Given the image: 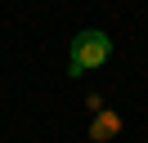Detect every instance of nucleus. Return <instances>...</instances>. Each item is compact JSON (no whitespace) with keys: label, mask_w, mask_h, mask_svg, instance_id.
<instances>
[{"label":"nucleus","mask_w":148,"mask_h":143,"mask_svg":"<svg viewBox=\"0 0 148 143\" xmlns=\"http://www.w3.org/2000/svg\"><path fill=\"white\" fill-rule=\"evenodd\" d=\"M112 130H117V116L103 112V116H99V125H94V139H103V134H112Z\"/></svg>","instance_id":"obj_2"},{"label":"nucleus","mask_w":148,"mask_h":143,"mask_svg":"<svg viewBox=\"0 0 148 143\" xmlns=\"http://www.w3.org/2000/svg\"><path fill=\"white\" fill-rule=\"evenodd\" d=\"M108 54H112V40L103 31H81V36H72V54H67V72L72 76H81V72H94V67H103L108 63Z\"/></svg>","instance_id":"obj_1"}]
</instances>
